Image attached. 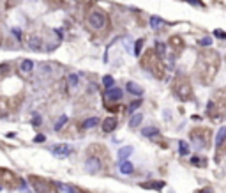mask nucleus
Masks as SVG:
<instances>
[{
  "mask_svg": "<svg viewBox=\"0 0 226 193\" xmlns=\"http://www.w3.org/2000/svg\"><path fill=\"white\" fill-rule=\"evenodd\" d=\"M219 66H221V55L212 48H201L196 57L194 76L201 85H210L217 76Z\"/></svg>",
  "mask_w": 226,
  "mask_h": 193,
  "instance_id": "obj_1",
  "label": "nucleus"
},
{
  "mask_svg": "<svg viewBox=\"0 0 226 193\" xmlns=\"http://www.w3.org/2000/svg\"><path fill=\"white\" fill-rule=\"evenodd\" d=\"M141 67L145 71H149L154 78L157 80H164L166 78V66L163 62V58L155 53V50H147L141 57Z\"/></svg>",
  "mask_w": 226,
  "mask_h": 193,
  "instance_id": "obj_2",
  "label": "nucleus"
},
{
  "mask_svg": "<svg viewBox=\"0 0 226 193\" xmlns=\"http://www.w3.org/2000/svg\"><path fill=\"white\" fill-rule=\"evenodd\" d=\"M207 115L212 120H225L226 117V89L217 91L207 105Z\"/></svg>",
  "mask_w": 226,
  "mask_h": 193,
  "instance_id": "obj_3",
  "label": "nucleus"
},
{
  "mask_svg": "<svg viewBox=\"0 0 226 193\" xmlns=\"http://www.w3.org/2000/svg\"><path fill=\"white\" fill-rule=\"evenodd\" d=\"M85 18H87V25L95 32H103V30H106L110 27V16L101 7H90L87 11Z\"/></svg>",
  "mask_w": 226,
  "mask_h": 193,
  "instance_id": "obj_4",
  "label": "nucleus"
},
{
  "mask_svg": "<svg viewBox=\"0 0 226 193\" xmlns=\"http://www.w3.org/2000/svg\"><path fill=\"white\" fill-rule=\"evenodd\" d=\"M171 91H173V96L180 101H189L193 99V85L189 82L187 76L184 75H177L173 83H171Z\"/></svg>",
  "mask_w": 226,
  "mask_h": 193,
  "instance_id": "obj_5",
  "label": "nucleus"
},
{
  "mask_svg": "<svg viewBox=\"0 0 226 193\" xmlns=\"http://www.w3.org/2000/svg\"><path fill=\"white\" fill-rule=\"evenodd\" d=\"M28 183L36 190V193H58V184L51 179L41 175H28Z\"/></svg>",
  "mask_w": 226,
  "mask_h": 193,
  "instance_id": "obj_6",
  "label": "nucleus"
},
{
  "mask_svg": "<svg viewBox=\"0 0 226 193\" xmlns=\"http://www.w3.org/2000/svg\"><path fill=\"white\" fill-rule=\"evenodd\" d=\"M25 183L19 179L18 174H14L9 168H0V188H7V190H18L23 188Z\"/></svg>",
  "mask_w": 226,
  "mask_h": 193,
  "instance_id": "obj_7",
  "label": "nucleus"
},
{
  "mask_svg": "<svg viewBox=\"0 0 226 193\" xmlns=\"http://www.w3.org/2000/svg\"><path fill=\"white\" fill-rule=\"evenodd\" d=\"M191 140L200 147V149H208L210 145V140H212V131L208 128H193L191 129Z\"/></svg>",
  "mask_w": 226,
  "mask_h": 193,
  "instance_id": "obj_8",
  "label": "nucleus"
},
{
  "mask_svg": "<svg viewBox=\"0 0 226 193\" xmlns=\"http://www.w3.org/2000/svg\"><path fill=\"white\" fill-rule=\"evenodd\" d=\"M87 156H92V158H95V159H99L104 170L110 167V154H108L106 147L101 145V144H92V145L87 149Z\"/></svg>",
  "mask_w": 226,
  "mask_h": 193,
  "instance_id": "obj_9",
  "label": "nucleus"
},
{
  "mask_svg": "<svg viewBox=\"0 0 226 193\" xmlns=\"http://www.w3.org/2000/svg\"><path fill=\"white\" fill-rule=\"evenodd\" d=\"M85 170L88 172V174H99L101 170H103V165H101V161L99 159H95L92 156H87V159H85Z\"/></svg>",
  "mask_w": 226,
  "mask_h": 193,
  "instance_id": "obj_10",
  "label": "nucleus"
},
{
  "mask_svg": "<svg viewBox=\"0 0 226 193\" xmlns=\"http://www.w3.org/2000/svg\"><path fill=\"white\" fill-rule=\"evenodd\" d=\"M25 44H27L30 50H41V46H42V39H41L39 34L30 32V34L25 37Z\"/></svg>",
  "mask_w": 226,
  "mask_h": 193,
  "instance_id": "obj_11",
  "label": "nucleus"
},
{
  "mask_svg": "<svg viewBox=\"0 0 226 193\" xmlns=\"http://www.w3.org/2000/svg\"><path fill=\"white\" fill-rule=\"evenodd\" d=\"M14 99H7V97H0V117H5L11 114V110H14Z\"/></svg>",
  "mask_w": 226,
  "mask_h": 193,
  "instance_id": "obj_12",
  "label": "nucleus"
},
{
  "mask_svg": "<svg viewBox=\"0 0 226 193\" xmlns=\"http://www.w3.org/2000/svg\"><path fill=\"white\" fill-rule=\"evenodd\" d=\"M168 46L178 55L184 48H186V43H184V39L180 37V36H171L170 37V41H168Z\"/></svg>",
  "mask_w": 226,
  "mask_h": 193,
  "instance_id": "obj_13",
  "label": "nucleus"
},
{
  "mask_svg": "<svg viewBox=\"0 0 226 193\" xmlns=\"http://www.w3.org/2000/svg\"><path fill=\"white\" fill-rule=\"evenodd\" d=\"M117 124H118V120H117V117H106V119L103 120V124H101V128H103V131H104V133H112L113 129L117 128Z\"/></svg>",
  "mask_w": 226,
  "mask_h": 193,
  "instance_id": "obj_14",
  "label": "nucleus"
},
{
  "mask_svg": "<svg viewBox=\"0 0 226 193\" xmlns=\"http://www.w3.org/2000/svg\"><path fill=\"white\" fill-rule=\"evenodd\" d=\"M122 94L124 92L118 87H112V89L106 91V99H110V101H120L122 99Z\"/></svg>",
  "mask_w": 226,
  "mask_h": 193,
  "instance_id": "obj_15",
  "label": "nucleus"
},
{
  "mask_svg": "<svg viewBox=\"0 0 226 193\" xmlns=\"http://www.w3.org/2000/svg\"><path fill=\"white\" fill-rule=\"evenodd\" d=\"M140 186L143 190H161L164 188V181H149V183H141Z\"/></svg>",
  "mask_w": 226,
  "mask_h": 193,
  "instance_id": "obj_16",
  "label": "nucleus"
},
{
  "mask_svg": "<svg viewBox=\"0 0 226 193\" xmlns=\"http://www.w3.org/2000/svg\"><path fill=\"white\" fill-rule=\"evenodd\" d=\"M53 154H56V156H67V154H71V147H69V145H65V144H58V145L53 147Z\"/></svg>",
  "mask_w": 226,
  "mask_h": 193,
  "instance_id": "obj_17",
  "label": "nucleus"
},
{
  "mask_svg": "<svg viewBox=\"0 0 226 193\" xmlns=\"http://www.w3.org/2000/svg\"><path fill=\"white\" fill-rule=\"evenodd\" d=\"M126 87H127V91H129L131 94H136V96H141V94H143V89H141L138 83H134V82H127Z\"/></svg>",
  "mask_w": 226,
  "mask_h": 193,
  "instance_id": "obj_18",
  "label": "nucleus"
},
{
  "mask_svg": "<svg viewBox=\"0 0 226 193\" xmlns=\"http://www.w3.org/2000/svg\"><path fill=\"white\" fill-rule=\"evenodd\" d=\"M99 124V119L97 117H90V119H87V120H83V124H81V128L83 129H90V128H94Z\"/></svg>",
  "mask_w": 226,
  "mask_h": 193,
  "instance_id": "obj_19",
  "label": "nucleus"
},
{
  "mask_svg": "<svg viewBox=\"0 0 226 193\" xmlns=\"http://www.w3.org/2000/svg\"><path fill=\"white\" fill-rule=\"evenodd\" d=\"M141 120H143V115L141 114H134V115L131 117V120H129V128H138L140 124H141Z\"/></svg>",
  "mask_w": 226,
  "mask_h": 193,
  "instance_id": "obj_20",
  "label": "nucleus"
},
{
  "mask_svg": "<svg viewBox=\"0 0 226 193\" xmlns=\"http://www.w3.org/2000/svg\"><path fill=\"white\" fill-rule=\"evenodd\" d=\"M132 170H134V167H132L131 161H122L120 163V172L122 174H132Z\"/></svg>",
  "mask_w": 226,
  "mask_h": 193,
  "instance_id": "obj_21",
  "label": "nucleus"
},
{
  "mask_svg": "<svg viewBox=\"0 0 226 193\" xmlns=\"http://www.w3.org/2000/svg\"><path fill=\"white\" fill-rule=\"evenodd\" d=\"M225 142H226V128H221L217 136H216V144H217V147H221Z\"/></svg>",
  "mask_w": 226,
  "mask_h": 193,
  "instance_id": "obj_22",
  "label": "nucleus"
},
{
  "mask_svg": "<svg viewBox=\"0 0 226 193\" xmlns=\"http://www.w3.org/2000/svg\"><path fill=\"white\" fill-rule=\"evenodd\" d=\"M9 73H11V64H7V62L0 64V80H4L5 76H9Z\"/></svg>",
  "mask_w": 226,
  "mask_h": 193,
  "instance_id": "obj_23",
  "label": "nucleus"
},
{
  "mask_svg": "<svg viewBox=\"0 0 226 193\" xmlns=\"http://www.w3.org/2000/svg\"><path fill=\"white\" fill-rule=\"evenodd\" d=\"M32 69H34V62H32L30 58H25V60L21 62V71H23V73H30Z\"/></svg>",
  "mask_w": 226,
  "mask_h": 193,
  "instance_id": "obj_24",
  "label": "nucleus"
},
{
  "mask_svg": "<svg viewBox=\"0 0 226 193\" xmlns=\"http://www.w3.org/2000/svg\"><path fill=\"white\" fill-rule=\"evenodd\" d=\"M157 133H159V129L154 128V126H149V128L141 129V135H145V136H157Z\"/></svg>",
  "mask_w": 226,
  "mask_h": 193,
  "instance_id": "obj_25",
  "label": "nucleus"
},
{
  "mask_svg": "<svg viewBox=\"0 0 226 193\" xmlns=\"http://www.w3.org/2000/svg\"><path fill=\"white\" fill-rule=\"evenodd\" d=\"M191 165H194V167H207V159L198 158V156H193L191 158Z\"/></svg>",
  "mask_w": 226,
  "mask_h": 193,
  "instance_id": "obj_26",
  "label": "nucleus"
},
{
  "mask_svg": "<svg viewBox=\"0 0 226 193\" xmlns=\"http://www.w3.org/2000/svg\"><path fill=\"white\" fill-rule=\"evenodd\" d=\"M131 153H132V147H129V145H127V147H122V149L118 151V159H126Z\"/></svg>",
  "mask_w": 226,
  "mask_h": 193,
  "instance_id": "obj_27",
  "label": "nucleus"
},
{
  "mask_svg": "<svg viewBox=\"0 0 226 193\" xmlns=\"http://www.w3.org/2000/svg\"><path fill=\"white\" fill-rule=\"evenodd\" d=\"M178 147H180L178 151H180V154H182V156L189 154V145H187V142H184V140H182V142H178Z\"/></svg>",
  "mask_w": 226,
  "mask_h": 193,
  "instance_id": "obj_28",
  "label": "nucleus"
},
{
  "mask_svg": "<svg viewBox=\"0 0 226 193\" xmlns=\"http://www.w3.org/2000/svg\"><path fill=\"white\" fill-rule=\"evenodd\" d=\"M65 122H67V117L62 115V117H60V119H58V120L55 122V129H56V131H60V129H62V126H64Z\"/></svg>",
  "mask_w": 226,
  "mask_h": 193,
  "instance_id": "obj_29",
  "label": "nucleus"
},
{
  "mask_svg": "<svg viewBox=\"0 0 226 193\" xmlns=\"http://www.w3.org/2000/svg\"><path fill=\"white\" fill-rule=\"evenodd\" d=\"M164 48H166V46H164L163 43H157V44H155V53H157V55H159L161 58H163V55H164V52H166Z\"/></svg>",
  "mask_w": 226,
  "mask_h": 193,
  "instance_id": "obj_30",
  "label": "nucleus"
},
{
  "mask_svg": "<svg viewBox=\"0 0 226 193\" xmlns=\"http://www.w3.org/2000/svg\"><path fill=\"white\" fill-rule=\"evenodd\" d=\"M161 23H163V21H161L159 16H152V18H150V27H152V28H157Z\"/></svg>",
  "mask_w": 226,
  "mask_h": 193,
  "instance_id": "obj_31",
  "label": "nucleus"
},
{
  "mask_svg": "<svg viewBox=\"0 0 226 193\" xmlns=\"http://www.w3.org/2000/svg\"><path fill=\"white\" fill-rule=\"evenodd\" d=\"M141 48H143V39H138V41H136V44H134V55H140Z\"/></svg>",
  "mask_w": 226,
  "mask_h": 193,
  "instance_id": "obj_32",
  "label": "nucleus"
},
{
  "mask_svg": "<svg viewBox=\"0 0 226 193\" xmlns=\"http://www.w3.org/2000/svg\"><path fill=\"white\" fill-rule=\"evenodd\" d=\"M76 83H78V76H76V75H69L67 85H69V87H76Z\"/></svg>",
  "mask_w": 226,
  "mask_h": 193,
  "instance_id": "obj_33",
  "label": "nucleus"
},
{
  "mask_svg": "<svg viewBox=\"0 0 226 193\" xmlns=\"http://www.w3.org/2000/svg\"><path fill=\"white\" fill-rule=\"evenodd\" d=\"M103 83H104V87L112 89V87H113V78L112 76H104V78H103Z\"/></svg>",
  "mask_w": 226,
  "mask_h": 193,
  "instance_id": "obj_34",
  "label": "nucleus"
},
{
  "mask_svg": "<svg viewBox=\"0 0 226 193\" xmlns=\"http://www.w3.org/2000/svg\"><path fill=\"white\" fill-rule=\"evenodd\" d=\"M140 105H141V101H140V99H136V101H132L131 105H129V108H127V110H129V112H134L136 108H140Z\"/></svg>",
  "mask_w": 226,
  "mask_h": 193,
  "instance_id": "obj_35",
  "label": "nucleus"
},
{
  "mask_svg": "<svg viewBox=\"0 0 226 193\" xmlns=\"http://www.w3.org/2000/svg\"><path fill=\"white\" fill-rule=\"evenodd\" d=\"M64 135H65V136H76V126H74V124H73L71 128H67Z\"/></svg>",
  "mask_w": 226,
  "mask_h": 193,
  "instance_id": "obj_36",
  "label": "nucleus"
},
{
  "mask_svg": "<svg viewBox=\"0 0 226 193\" xmlns=\"http://www.w3.org/2000/svg\"><path fill=\"white\" fill-rule=\"evenodd\" d=\"M200 44H201V46H210V44H212V39L210 37H203L201 41H200Z\"/></svg>",
  "mask_w": 226,
  "mask_h": 193,
  "instance_id": "obj_37",
  "label": "nucleus"
},
{
  "mask_svg": "<svg viewBox=\"0 0 226 193\" xmlns=\"http://www.w3.org/2000/svg\"><path fill=\"white\" fill-rule=\"evenodd\" d=\"M214 34H216V37H223V39L226 37V32H223V30H219V28H217V30H216Z\"/></svg>",
  "mask_w": 226,
  "mask_h": 193,
  "instance_id": "obj_38",
  "label": "nucleus"
},
{
  "mask_svg": "<svg viewBox=\"0 0 226 193\" xmlns=\"http://www.w3.org/2000/svg\"><path fill=\"white\" fill-rule=\"evenodd\" d=\"M186 2H189V4H194V5H198V7H201V5H203V2H201V0H186Z\"/></svg>",
  "mask_w": 226,
  "mask_h": 193,
  "instance_id": "obj_39",
  "label": "nucleus"
},
{
  "mask_svg": "<svg viewBox=\"0 0 226 193\" xmlns=\"http://www.w3.org/2000/svg\"><path fill=\"white\" fill-rule=\"evenodd\" d=\"M13 34H14L18 39H21V30H19V28H13Z\"/></svg>",
  "mask_w": 226,
  "mask_h": 193,
  "instance_id": "obj_40",
  "label": "nucleus"
},
{
  "mask_svg": "<svg viewBox=\"0 0 226 193\" xmlns=\"http://www.w3.org/2000/svg\"><path fill=\"white\" fill-rule=\"evenodd\" d=\"M44 140H46V136L44 135H37L36 138H34V142H44Z\"/></svg>",
  "mask_w": 226,
  "mask_h": 193,
  "instance_id": "obj_41",
  "label": "nucleus"
},
{
  "mask_svg": "<svg viewBox=\"0 0 226 193\" xmlns=\"http://www.w3.org/2000/svg\"><path fill=\"white\" fill-rule=\"evenodd\" d=\"M201 193H210V192H207V190H203V192H201Z\"/></svg>",
  "mask_w": 226,
  "mask_h": 193,
  "instance_id": "obj_42",
  "label": "nucleus"
}]
</instances>
